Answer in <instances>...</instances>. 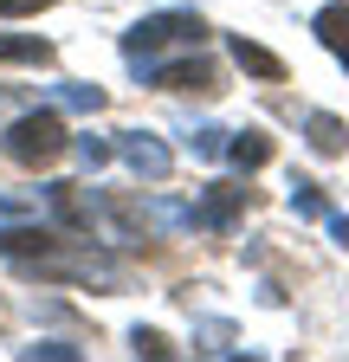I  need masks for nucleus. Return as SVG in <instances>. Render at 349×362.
Segmentation results:
<instances>
[{"mask_svg":"<svg viewBox=\"0 0 349 362\" xmlns=\"http://www.w3.org/2000/svg\"><path fill=\"white\" fill-rule=\"evenodd\" d=\"M0 259L32 265V272H46V279H84V285H117L123 279V265L110 252H91V240L65 246L46 226H0Z\"/></svg>","mask_w":349,"mask_h":362,"instance_id":"obj_1","label":"nucleus"},{"mask_svg":"<svg viewBox=\"0 0 349 362\" xmlns=\"http://www.w3.org/2000/svg\"><path fill=\"white\" fill-rule=\"evenodd\" d=\"M201 39H207L201 13H155V20H136L123 33V59H129V71L143 78L162 52H201Z\"/></svg>","mask_w":349,"mask_h":362,"instance_id":"obj_2","label":"nucleus"},{"mask_svg":"<svg viewBox=\"0 0 349 362\" xmlns=\"http://www.w3.org/2000/svg\"><path fill=\"white\" fill-rule=\"evenodd\" d=\"M0 149H7L20 168H46V162H59V149H65V123H59L52 110H32V117H20L7 136H0Z\"/></svg>","mask_w":349,"mask_h":362,"instance_id":"obj_3","label":"nucleus"},{"mask_svg":"<svg viewBox=\"0 0 349 362\" xmlns=\"http://www.w3.org/2000/svg\"><path fill=\"white\" fill-rule=\"evenodd\" d=\"M117 156L129 162V168H136L143 181H168V149H162V136H149V129H123L117 136Z\"/></svg>","mask_w":349,"mask_h":362,"instance_id":"obj_4","label":"nucleus"},{"mask_svg":"<svg viewBox=\"0 0 349 362\" xmlns=\"http://www.w3.org/2000/svg\"><path fill=\"white\" fill-rule=\"evenodd\" d=\"M246 207V188H213L207 201H194L188 207V220L194 226H233V214Z\"/></svg>","mask_w":349,"mask_h":362,"instance_id":"obj_5","label":"nucleus"},{"mask_svg":"<svg viewBox=\"0 0 349 362\" xmlns=\"http://www.w3.org/2000/svg\"><path fill=\"white\" fill-rule=\"evenodd\" d=\"M311 33H317V39L330 45V52H336V59L349 65V0H330V7H324V13L311 20Z\"/></svg>","mask_w":349,"mask_h":362,"instance_id":"obj_6","label":"nucleus"},{"mask_svg":"<svg viewBox=\"0 0 349 362\" xmlns=\"http://www.w3.org/2000/svg\"><path fill=\"white\" fill-rule=\"evenodd\" d=\"M220 156H227L233 168H246V175H252V168H266V162H272V143H266V136H259V129H233Z\"/></svg>","mask_w":349,"mask_h":362,"instance_id":"obj_7","label":"nucleus"},{"mask_svg":"<svg viewBox=\"0 0 349 362\" xmlns=\"http://www.w3.org/2000/svg\"><path fill=\"white\" fill-rule=\"evenodd\" d=\"M52 104H59V110H84V117H91V110H104V90H97V84L65 78V84H52Z\"/></svg>","mask_w":349,"mask_h":362,"instance_id":"obj_8","label":"nucleus"},{"mask_svg":"<svg viewBox=\"0 0 349 362\" xmlns=\"http://www.w3.org/2000/svg\"><path fill=\"white\" fill-rule=\"evenodd\" d=\"M304 129H311V149H317V156H336V149H343V123H336L330 110H311V117H304Z\"/></svg>","mask_w":349,"mask_h":362,"instance_id":"obj_9","label":"nucleus"},{"mask_svg":"<svg viewBox=\"0 0 349 362\" xmlns=\"http://www.w3.org/2000/svg\"><path fill=\"white\" fill-rule=\"evenodd\" d=\"M52 45L46 39H0V65H46Z\"/></svg>","mask_w":349,"mask_h":362,"instance_id":"obj_10","label":"nucleus"},{"mask_svg":"<svg viewBox=\"0 0 349 362\" xmlns=\"http://www.w3.org/2000/svg\"><path fill=\"white\" fill-rule=\"evenodd\" d=\"M233 59H239L246 71H259V78H285V65L266 52V45H252V39H233Z\"/></svg>","mask_w":349,"mask_h":362,"instance_id":"obj_11","label":"nucleus"},{"mask_svg":"<svg viewBox=\"0 0 349 362\" xmlns=\"http://www.w3.org/2000/svg\"><path fill=\"white\" fill-rule=\"evenodd\" d=\"M188 149H194V156H220V149H227V129H213V123L188 129Z\"/></svg>","mask_w":349,"mask_h":362,"instance_id":"obj_12","label":"nucleus"},{"mask_svg":"<svg viewBox=\"0 0 349 362\" xmlns=\"http://www.w3.org/2000/svg\"><path fill=\"white\" fill-rule=\"evenodd\" d=\"M291 214H304V220H324V194L311 188V181H297V188H291Z\"/></svg>","mask_w":349,"mask_h":362,"instance_id":"obj_13","label":"nucleus"},{"mask_svg":"<svg viewBox=\"0 0 349 362\" xmlns=\"http://www.w3.org/2000/svg\"><path fill=\"white\" fill-rule=\"evenodd\" d=\"M78 162H84V168H104V162H110V143H97V136H84V143H78Z\"/></svg>","mask_w":349,"mask_h":362,"instance_id":"obj_14","label":"nucleus"},{"mask_svg":"<svg viewBox=\"0 0 349 362\" xmlns=\"http://www.w3.org/2000/svg\"><path fill=\"white\" fill-rule=\"evenodd\" d=\"M129 349H136V356H168V343H162L155 330H136V337H129Z\"/></svg>","mask_w":349,"mask_h":362,"instance_id":"obj_15","label":"nucleus"},{"mask_svg":"<svg viewBox=\"0 0 349 362\" xmlns=\"http://www.w3.org/2000/svg\"><path fill=\"white\" fill-rule=\"evenodd\" d=\"M201 337H207L201 349H213V356H220V349H227V337H233V324H201Z\"/></svg>","mask_w":349,"mask_h":362,"instance_id":"obj_16","label":"nucleus"},{"mask_svg":"<svg viewBox=\"0 0 349 362\" xmlns=\"http://www.w3.org/2000/svg\"><path fill=\"white\" fill-rule=\"evenodd\" d=\"M39 7H52V0H0V13H39Z\"/></svg>","mask_w":349,"mask_h":362,"instance_id":"obj_17","label":"nucleus"},{"mask_svg":"<svg viewBox=\"0 0 349 362\" xmlns=\"http://www.w3.org/2000/svg\"><path fill=\"white\" fill-rule=\"evenodd\" d=\"M26 356H78L71 343H26Z\"/></svg>","mask_w":349,"mask_h":362,"instance_id":"obj_18","label":"nucleus"},{"mask_svg":"<svg viewBox=\"0 0 349 362\" xmlns=\"http://www.w3.org/2000/svg\"><path fill=\"white\" fill-rule=\"evenodd\" d=\"M330 233H336V246H349V220H330Z\"/></svg>","mask_w":349,"mask_h":362,"instance_id":"obj_19","label":"nucleus"}]
</instances>
